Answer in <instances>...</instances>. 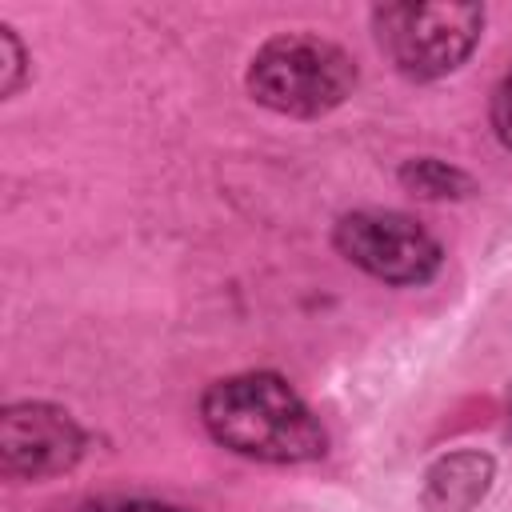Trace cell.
I'll list each match as a JSON object with an SVG mask.
<instances>
[{"instance_id": "6da1fadb", "label": "cell", "mask_w": 512, "mask_h": 512, "mask_svg": "<svg viewBox=\"0 0 512 512\" xmlns=\"http://www.w3.org/2000/svg\"><path fill=\"white\" fill-rule=\"evenodd\" d=\"M204 432L232 456L256 464H312L328 452V432L308 400L268 368L212 380L200 392Z\"/></svg>"}, {"instance_id": "7a4b0ae2", "label": "cell", "mask_w": 512, "mask_h": 512, "mask_svg": "<svg viewBox=\"0 0 512 512\" xmlns=\"http://www.w3.org/2000/svg\"><path fill=\"white\" fill-rule=\"evenodd\" d=\"M356 60L328 36L276 32L268 36L244 72V88L256 104L292 120H320L356 92Z\"/></svg>"}, {"instance_id": "3957f363", "label": "cell", "mask_w": 512, "mask_h": 512, "mask_svg": "<svg viewBox=\"0 0 512 512\" xmlns=\"http://www.w3.org/2000/svg\"><path fill=\"white\" fill-rule=\"evenodd\" d=\"M372 36L388 64L416 84L444 80L468 64L484 36V4L396 0L372 8Z\"/></svg>"}, {"instance_id": "277c9868", "label": "cell", "mask_w": 512, "mask_h": 512, "mask_svg": "<svg viewBox=\"0 0 512 512\" xmlns=\"http://www.w3.org/2000/svg\"><path fill=\"white\" fill-rule=\"evenodd\" d=\"M332 244L352 268L392 288H420L444 268L440 240L420 220L392 208L344 212L332 224Z\"/></svg>"}, {"instance_id": "5b68a950", "label": "cell", "mask_w": 512, "mask_h": 512, "mask_svg": "<svg viewBox=\"0 0 512 512\" xmlns=\"http://www.w3.org/2000/svg\"><path fill=\"white\" fill-rule=\"evenodd\" d=\"M88 452L80 420L52 400H12L0 412V472L8 480H48L72 472Z\"/></svg>"}, {"instance_id": "8992f818", "label": "cell", "mask_w": 512, "mask_h": 512, "mask_svg": "<svg viewBox=\"0 0 512 512\" xmlns=\"http://www.w3.org/2000/svg\"><path fill=\"white\" fill-rule=\"evenodd\" d=\"M496 480V460L480 448H456L428 464L420 504L424 512H472Z\"/></svg>"}, {"instance_id": "52a82bcc", "label": "cell", "mask_w": 512, "mask_h": 512, "mask_svg": "<svg viewBox=\"0 0 512 512\" xmlns=\"http://www.w3.org/2000/svg\"><path fill=\"white\" fill-rule=\"evenodd\" d=\"M396 180L404 192L420 196V200H468L476 192V180L440 156H412L396 168Z\"/></svg>"}, {"instance_id": "ba28073f", "label": "cell", "mask_w": 512, "mask_h": 512, "mask_svg": "<svg viewBox=\"0 0 512 512\" xmlns=\"http://www.w3.org/2000/svg\"><path fill=\"white\" fill-rule=\"evenodd\" d=\"M28 80V48L12 24H0V96L12 100Z\"/></svg>"}, {"instance_id": "9c48e42d", "label": "cell", "mask_w": 512, "mask_h": 512, "mask_svg": "<svg viewBox=\"0 0 512 512\" xmlns=\"http://www.w3.org/2000/svg\"><path fill=\"white\" fill-rule=\"evenodd\" d=\"M76 512H192L184 504H168V500H152V496H92L84 500Z\"/></svg>"}, {"instance_id": "30bf717a", "label": "cell", "mask_w": 512, "mask_h": 512, "mask_svg": "<svg viewBox=\"0 0 512 512\" xmlns=\"http://www.w3.org/2000/svg\"><path fill=\"white\" fill-rule=\"evenodd\" d=\"M488 116H492V132H496V140L512 152V68L500 76V84L492 88V108H488Z\"/></svg>"}, {"instance_id": "8fae6325", "label": "cell", "mask_w": 512, "mask_h": 512, "mask_svg": "<svg viewBox=\"0 0 512 512\" xmlns=\"http://www.w3.org/2000/svg\"><path fill=\"white\" fill-rule=\"evenodd\" d=\"M504 436L512 440V388H508V408H504Z\"/></svg>"}]
</instances>
